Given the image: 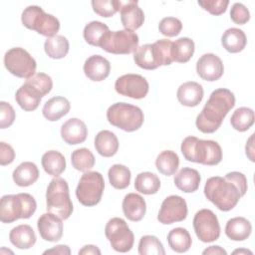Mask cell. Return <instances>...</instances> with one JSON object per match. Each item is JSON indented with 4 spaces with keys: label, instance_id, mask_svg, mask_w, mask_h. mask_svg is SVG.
I'll return each mask as SVG.
<instances>
[{
    "label": "cell",
    "instance_id": "cell-14",
    "mask_svg": "<svg viewBox=\"0 0 255 255\" xmlns=\"http://www.w3.org/2000/svg\"><path fill=\"white\" fill-rule=\"evenodd\" d=\"M148 83L145 78L137 74H127L117 79L115 90L118 94L131 99H143L148 93Z\"/></svg>",
    "mask_w": 255,
    "mask_h": 255
},
{
    "label": "cell",
    "instance_id": "cell-7",
    "mask_svg": "<svg viewBox=\"0 0 255 255\" xmlns=\"http://www.w3.org/2000/svg\"><path fill=\"white\" fill-rule=\"evenodd\" d=\"M107 119L112 126L130 132L137 130L142 126L144 116L136 106L128 103H116L109 107Z\"/></svg>",
    "mask_w": 255,
    "mask_h": 255
},
{
    "label": "cell",
    "instance_id": "cell-16",
    "mask_svg": "<svg viewBox=\"0 0 255 255\" xmlns=\"http://www.w3.org/2000/svg\"><path fill=\"white\" fill-rule=\"evenodd\" d=\"M196 72L198 76L208 82L219 80L224 73V66L221 59L212 54H203L196 62Z\"/></svg>",
    "mask_w": 255,
    "mask_h": 255
},
{
    "label": "cell",
    "instance_id": "cell-37",
    "mask_svg": "<svg viewBox=\"0 0 255 255\" xmlns=\"http://www.w3.org/2000/svg\"><path fill=\"white\" fill-rule=\"evenodd\" d=\"M109 31L110 29L105 23L100 21H92L85 26L83 35L88 44L100 47L104 37Z\"/></svg>",
    "mask_w": 255,
    "mask_h": 255
},
{
    "label": "cell",
    "instance_id": "cell-12",
    "mask_svg": "<svg viewBox=\"0 0 255 255\" xmlns=\"http://www.w3.org/2000/svg\"><path fill=\"white\" fill-rule=\"evenodd\" d=\"M105 235L112 248L118 252H128L133 246V233L127 222L120 217H114L108 221L105 227Z\"/></svg>",
    "mask_w": 255,
    "mask_h": 255
},
{
    "label": "cell",
    "instance_id": "cell-13",
    "mask_svg": "<svg viewBox=\"0 0 255 255\" xmlns=\"http://www.w3.org/2000/svg\"><path fill=\"white\" fill-rule=\"evenodd\" d=\"M193 228L197 238L204 243L213 242L220 236V225L217 216L210 209H201L195 213Z\"/></svg>",
    "mask_w": 255,
    "mask_h": 255
},
{
    "label": "cell",
    "instance_id": "cell-40",
    "mask_svg": "<svg viewBox=\"0 0 255 255\" xmlns=\"http://www.w3.org/2000/svg\"><path fill=\"white\" fill-rule=\"evenodd\" d=\"M71 162L75 169L86 172L89 171L94 166L95 156L90 149L82 147L72 152Z\"/></svg>",
    "mask_w": 255,
    "mask_h": 255
},
{
    "label": "cell",
    "instance_id": "cell-5",
    "mask_svg": "<svg viewBox=\"0 0 255 255\" xmlns=\"http://www.w3.org/2000/svg\"><path fill=\"white\" fill-rule=\"evenodd\" d=\"M37 203L29 193L8 194L0 200V220L3 223H12L20 218L28 219L36 211Z\"/></svg>",
    "mask_w": 255,
    "mask_h": 255
},
{
    "label": "cell",
    "instance_id": "cell-48",
    "mask_svg": "<svg viewBox=\"0 0 255 255\" xmlns=\"http://www.w3.org/2000/svg\"><path fill=\"white\" fill-rule=\"evenodd\" d=\"M224 178H226L227 180L231 181L232 183H234L236 185V187L238 188L240 194H241V197L245 195L246 191H247V178L246 176L239 172V171H231V172H228Z\"/></svg>",
    "mask_w": 255,
    "mask_h": 255
},
{
    "label": "cell",
    "instance_id": "cell-52",
    "mask_svg": "<svg viewBox=\"0 0 255 255\" xmlns=\"http://www.w3.org/2000/svg\"><path fill=\"white\" fill-rule=\"evenodd\" d=\"M203 255H206V254H212V255H226L227 252L220 246H210L208 248H206L205 250H203L202 252Z\"/></svg>",
    "mask_w": 255,
    "mask_h": 255
},
{
    "label": "cell",
    "instance_id": "cell-24",
    "mask_svg": "<svg viewBox=\"0 0 255 255\" xmlns=\"http://www.w3.org/2000/svg\"><path fill=\"white\" fill-rule=\"evenodd\" d=\"M10 242L19 249H29L36 243V234L28 224H20L9 233Z\"/></svg>",
    "mask_w": 255,
    "mask_h": 255
},
{
    "label": "cell",
    "instance_id": "cell-30",
    "mask_svg": "<svg viewBox=\"0 0 255 255\" xmlns=\"http://www.w3.org/2000/svg\"><path fill=\"white\" fill-rule=\"evenodd\" d=\"M247 43L245 33L238 28H229L227 29L222 37L221 44L226 51L230 53H239L241 52Z\"/></svg>",
    "mask_w": 255,
    "mask_h": 255
},
{
    "label": "cell",
    "instance_id": "cell-6",
    "mask_svg": "<svg viewBox=\"0 0 255 255\" xmlns=\"http://www.w3.org/2000/svg\"><path fill=\"white\" fill-rule=\"evenodd\" d=\"M47 211L51 212L62 220L68 219L73 212V203L70 198L69 186L65 179L56 176L53 178L46 191Z\"/></svg>",
    "mask_w": 255,
    "mask_h": 255
},
{
    "label": "cell",
    "instance_id": "cell-50",
    "mask_svg": "<svg viewBox=\"0 0 255 255\" xmlns=\"http://www.w3.org/2000/svg\"><path fill=\"white\" fill-rule=\"evenodd\" d=\"M44 254H60V255H69L71 254V250L67 245H57L51 249L44 251Z\"/></svg>",
    "mask_w": 255,
    "mask_h": 255
},
{
    "label": "cell",
    "instance_id": "cell-17",
    "mask_svg": "<svg viewBox=\"0 0 255 255\" xmlns=\"http://www.w3.org/2000/svg\"><path fill=\"white\" fill-rule=\"evenodd\" d=\"M40 236L49 242H56L62 238L63 222L57 215L48 212L42 214L37 222Z\"/></svg>",
    "mask_w": 255,
    "mask_h": 255
},
{
    "label": "cell",
    "instance_id": "cell-51",
    "mask_svg": "<svg viewBox=\"0 0 255 255\" xmlns=\"http://www.w3.org/2000/svg\"><path fill=\"white\" fill-rule=\"evenodd\" d=\"M79 254L83 255H101L100 249L95 245H86L81 250H79Z\"/></svg>",
    "mask_w": 255,
    "mask_h": 255
},
{
    "label": "cell",
    "instance_id": "cell-10",
    "mask_svg": "<svg viewBox=\"0 0 255 255\" xmlns=\"http://www.w3.org/2000/svg\"><path fill=\"white\" fill-rule=\"evenodd\" d=\"M4 65L12 75L23 79L34 76L37 68L35 59L21 47L12 48L5 53Z\"/></svg>",
    "mask_w": 255,
    "mask_h": 255
},
{
    "label": "cell",
    "instance_id": "cell-38",
    "mask_svg": "<svg viewBox=\"0 0 255 255\" xmlns=\"http://www.w3.org/2000/svg\"><path fill=\"white\" fill-rule=\"evenodd\" d=\"M254 112L250 108L241 107L235 110L230 119L232 128L238 131L248 130L254 124Z\"/></svg>",
    "mask_w": 255,
    "mask_h": 255
},
{
    "label": "cell",
    "instance_id": "cell-35",
    "mask_svg": "<svg viewBox=\"0 0 255 255\" xmlns=\"http://www.w3.org/2000/svg\"><path fill=\"white\" fill-rule=\"evenodd\" d=\"M69 41L62 35H55L47 38L44 43V50L48 57L52 59H62L69 52Z\"/></svg>",
    "mask_w": 255,
    "mask_h": 255
},
{
    "label": "cell",
    "instance_id": "cell-42",
    "mask_svg": "<svg viewBox=\"0 0 255 255\" xmlns=\"http://www.w3.org/2000/svg\"><path fill=\"white\" fill-rule=\"evenodd\" d=\"M122 1L118 0H93L92 7L98 15L109 18L114 16L121 8Z\"/></svg>",
    "mask_w": 255,
    "mask_h": 255
},
{
    "label": "cell",
    "instance_id": "cell-53",
    "mask_svg": "<svg viewBox=\"0 0 255 255\" xmlns=\"http://www.w3.org/2000/svg\"><path fill=\"white\" fill-rule=\"evenodd\" d=\"M253 135L251 134V136L249 137L248 141L246 142V155L249 157V159L251 161H254V156H253V152H254V148H253Z\"/></svg>",
    "mask_w": 255,
    "mask_h": 255
},
{
    "label": "cell",
    "instance_id": "cell-19",
    "mask_svg": "<svg viewBox=\"0 0 255 255\" xmlns=\"http://www.w3.org/2000/svg\"><path fill=\"white\" fill-rule=\"evenodd\" d=\"M88 128L86 124L77 118L65 122L61 127V136L63 140L71 145L82 143L86 140Z\"/></svg>",
    "mask_w": 255,
    "mask_h": 255
},
{
    "label": "cell",
    "instance_id": "cell-11",
    "mask_svg": "<svg viewBox=\"0 0 255 255\" xmlns=\"http://www.w3.org/2000/svg\"><path fill=\"white\" fill-rule=\"evenodd\" d=\"M138 36L129 30L109 31L104 37L101 48L108 53L125 55L134 53L138 47Z\"/></svg>",
    "mask_w": 255,
    "mask_h": 255
},
{
    "label": "cell",
    "instance_id": "cell-54",
    "mask_svg": "<svg viewBox=\"0 0 255 255\" xmlns=\"http://www.w3.org/2000/svg\"><path fill=\"white\" fill-rule=\"evenodd\" d=\"M233 254H239V255H241V254H244V255L250 254V255H252L253 253H252V251L247 250V249H236V250L233 251Z\"/></svg>",
    "mask_w": 255,
    "mask_h": 255
},
{
    "label": "cell",
    "instance_id": "cell-44",
    "mask_svg": "<svg viewBox=\"0 0 255 255\" xmlns=\"http://www.w3.org/2000/svg\"><path fill=\"white\" fill-rule=\"evenodd\" d=\"M182 29V23L175 17H165L158 24L159 32L166 37L177 36Z\"/></svg>",
    "mask_w": 255,
    "mask_h": 255
},
{
    "label": "cell",
    "instance_id": "cell-33",
    "mask_svg": "<svg viewBox=\"0 0 255 255\" xmlns=\"http://www.w3.org/2000/svg\"><path fill=\"white\" fill-rule=\"evenodd\" d=\"M194 42L190 38L182 37L172 42L171 55L172 60L177 63H186L194 53Z\"/></svg>",
    "mask_w": 255,
    "mask_h": 255
},
{
    "label": "cell",
    "instance_id": "cell-49",
    "mask_svg": "<svg viewBox=\"0 0 255 255\" xmlns=\"http://www.w3.org/2000/svg\"><path fill=\"white\" fill-rule=\"evenodd\" d=\"M14 158H15V151L13 147L4 141H1L0 142V164L1 165L10 164L13 162Z\"/></svg>",
    "mask_w": 255,
    "mask_h": 255
},
{
    "label": "cell",
    "instance_id": "cell-32",
    "mask_svg": "<svg viewBox=\"0 0 255 255\" xmlns=\"http://www.w3.org/2000/svg\"><path fill=\"white\" fill-rule=\"evenodd\" d=\"M167 242L173 251L184 253L191 247L192 239L189 232L185 228L176 227L168 232Z\"/></svg>",
    "mask_w": 255,
    "mask_h": 255
},
{
    "label": "cell",
    "instance_id": "cell-18",
    "mask_svg": "<svg viewBox=\"0 0 255 255\" xmlns=\"http://www.w3.org/2000/svg\"><path fill=\"white\" fill-rule=\"evenodd\" d=\"M121 21L126 30L133 31L138 29L144 21V13L138 6V2L130 0L122 2L121 8Z\"/></svg>",
    "mask_w": 255,
    "mask_h": 255
},
{
    "label": "cell",
    "instance_id": "cell-41",
    "mask_svg": "<svg viewBox=\"0 0 255 255\" xmlns=\"http://www.w3.org/2000/svg\"><path fill=\"white\" fill-rule=\"evenodd\" d=\"M139 255H164L165 250L158 240L153 235H144L140 238L138 243Z\"/></svg>",
    "mask_w": 255,
    "mask_h": 255
},
{
    "label": "cell",
    "instance_id": "cell-1",
    "mask_svg": "<svg viewBox=\"0 0 255 255\" xmlns=\"http://www.w3.org/2000/svg\"><path fill=\"white\" fill-rule=\"evenodd\" d=\"M234 106L235 97L231 91L224 88L214 90L196 118V128L204 133L216 131Z\"/></svg>",
    "mask_w": 255,
    "mask_h": 255
},
{
    "label": "cell",
    "instance_id": "cell-28",
    "mask_svg": "<svg viewBox=\"0 0 255 255\" xmlns=\"http://www.w3.org/2000/svg\"><path fill=\"white\" fill-rule=\"evenodd\" d=\"M252 232V225L244 217H234L227 221L225 226L226 236L233 241L246 240Z\"/></svg>",
    "mask_w": 255,
    "mask_h": 255
},
{
    "label": "cell",
    "instance_id": "cell-25",
    "mask_svg": "<svg viewBox=\"0 0 255 255\" xmlns=\"http://www.w3.org/2000/svg\"><path fill=\"white\" fill-rule=\"evenodd\" d=\"M71 109L69 101L64 97H53L48 100L42 110L43 116L46 120L50 122H55L60 120L62 117L66 116Z\"/></svg>",
    "mask_w": 255,
    "mask_h": 255
},
{
    "label": "cell",
    "instance_id": "cell-26",
    "mask_svg": "<svg viewBox=\"0 0 255 255\" xmlns=\"http://www.w3.org/2000/svg\"><path fill=\"white\" fill-rule=\"evenodd\" d=\"M95 148L104 157L115 155L119 149L117 135L111 130H101L95 137Z\"/></svg>",
    "mask_w": 255,
    "mask_h": 255
},
{
    "label": "cell",
    "instance_id": "cell-43",
    "mask_svg": "<svg viewBox=\"0 0 255 255\" xmlns=\"http://www.w3.org/2000/svg\"><path fill=\"white\" fill-rule=\"evenodd\" d=\"M153 45L155 47L160 66L170 65L173 62L171 55L172 42L168 39H160L154 42Z\"/></svg>",
    "mask_w": 255,
    "mask_h": 255
},
{
    "label": "cell",
    "instance_id": "cell-23",
    "mask_svg": "<svg viewBox=\"0 0 255 255\" xmlns=\"http://www.w3.org/2000/svg\"><path fill=\"white\" fill-rule=\"evenodd\" d=\"M200 174L199 172L190 167L181 168L174 176V184L175 186L186 193L194 192L198 189L200 184Z\"/></svg>",
    "mask_w": 255,
    "mask_h": 255
},
{
    "label": "cell",
    "instance_id": "cell-9",
    "mask_svg": "<svg viewBox=\"0 0 255 255\" xmlns=\"http://www.w3.org/2000/svg\"><path fill=\"white\" fill-rule=\"evenodd\" d=\"M105 188L103 175L98 171H86L80 178L76 188V196L79 202L85 206L97 205Z\"/></svg>",
    "mask_w": 255,
    "mask_h": 255
},
{
    "label": "cell",
    "instance_id": "cell-34",
    "mask_svg": "<svg viewBox=\"0 0 255 255\" xmlns=\"http://www.w3.org/2000/svg\"><path fill=\"white\" fill-rule=\"evenodd\" d=\"M160 187L158 176L152 172L144 171L136 175L134 180V188L136 191L145 195L155 194Z\"/></svg>",
    "mask_w": 255,
    "mask_h": 255
},
{
    "label": "cell",
    "instance_id": "cell-27",
    "mask_svg": "<svg viewBox=\"0 0 255 255\" xmlns=\"http://www.w3.org/2000/svg\"><path fill=\"white\" fill-rule=\"evenodd\" d=\"M12 176L16 185L27 187L37 181L39 169L34 162L24 161L14 169Z\"/></svg>",
    "mask_w": 255,
    "mask_h": 255
},
{
    "label": "cell",
    "instance_id": "cell-20",
    "mask_svg": "<svg viewBox=\"0 0 255 255\" xmlns=\"http://www.w3.org/2000/svg\"><path fill=\"white\" fill-rule=\"evenodd\" d=\"M110 62L101 55H93L85 61L84 73L94 82H101L105 80L110 75Z\"/></svg>",
    "mask_w": 255,
    "mask_h": 255
},
{
    "label": "cell",
    "instance_id": "cell-3",
    "mask_svg": "<svg viewBox=\"0 0 255 255\" xmlns=\"http://www.w3.org/2000/svg\"><path fill=\"white\" fill-rule=\"evenodd\" d=\"M180 149L186 160L204 165H216L222 159L221 146L210 139L187 136L182 140Z\"/></svg>",
    "mask_w": 255,
    "mask_h": 255
},
{
    "label": "cell",
    "instance_id": "cell-29",
    "mask_svg": "<svg viewBox=\"0 0 255 255\" xmlns=\"http://www.w3.org/2000/svg\"><path fill=\"white\" fill-rule=\"evenodd\" d=\"M133 61L144 70H154L160 67L153 44H144L137 47L133 53Z\"/></svg>",
    "mask_w": 255,
    "mask_h": 255
},
{
    "label": "cell",
    "instance_id": "cell-22",
    "mask_svg": "<svg viewBox=\"0 0 255 255\" xmlns=\"http://www.w3.org/2000/svg\"><path fill=\"white\" fill-rule=\"evenodd\" d=\"M203 88L196 82H186L179 86L176 97L178 102L185 107H196L202 101Z\"/></svg>",
    "mask_w": 255,
    "mask_h": 255
},
{
    "label": "cell",
    "instance_id": "cell-47",
    "mask_svg": "<svg viewBox=\"0 0 255 255\" xmlns=\"http://www.w3.org/2000/svg\"><path fill=\"white\" fill-rule=\"evenodd\" d=\"M15 120V111L13 107L6 102H0V128H9Z\"/></svg>",
    "mask_w": 255,
    "mask_h": 255
},
{
    "label": "cell",
    "instance_id": "cell-45",
    "mask_svg": "<svg viewBox=\"0 0 255 255\" xmlns=\"http://www.w3.org/2000/svg\"><path fill=\"white\" fill-rule=\"evenodd\" d=\"M229 4L228 0H199L200 5L204 10L208 11L212 15H221L226 11Z\"/></svg>",
    "mask_w": 255,
    "mask_h": 255
},
{
    "label": "cell",
    "instance_id": "cell-4",
    "mask_svg": "<svg viewBox=\"0 0 255 255\" xmlns=\"http://www.w3.org/2000/svg\"><path fill=\"white\" fill-rule=\"evenodd\" d=\"M204 195L221 211L233 209L241 198L236 185L221 176H213L207 179L204 186Z\"/></svg>",
    "mask_w": 255,
    "mask_h": 255
},
{
    "label": "cell",
    "instance_id": "cell-15",
    "mask_svg": "<svg viewBox=\"0 0 255 255\" xmlns=\"http://www.w3.org/2000/svg\"><path fill=\"white\" fill-rule=\"evenodd\" d=\"M186 201L179 195H169L161 203L157 220L162 224L183 221L187 216Z\"/></svg>",
    "mask_w": 255,
    "mask_h": 255
},
{
    "label": "cell",
    "instance_id": "cell-39",
    "mask_svg": "<svg viewBox=\"0 0 255 255\" xmlns=\"http://www.w3.org/2000/svg\"><path fill=\"white\" fill-rule=\"evenodd\" d=\"M110 183L116 189H125L130 182V170L124 164H114L108 171Z\"/></svg>",
    "mask_w": 255,
    "mask_h": 255
},
{
    "label": "cell",
    "instance_id": "cell-8",
    "mask_svg": "<svg viewBox=\"0 0 255 255\" xmlns=\"http://www.w3.org/2000/svg\"><path fill=\"white\" fill-rule=\"evenodd\" d=\"M21 21L26 28L34 30L48 38L57 35L60 29L59 20L36 5H31L24 9L21 15Z\"/></svg>",
    "mask_w": 255,
    "mask_h": 255
},
{
    "label": "cell",
    "instance_id": "cell-21",
    "mask_svg": "<svg viewBox=\"0 0 255 255\" xmlns=\"http://www.w3.org/2000/svg\"><path fill=\"white\" fill-rule=\"evenodd\" d=\"M146 204L142 196L136 193H128L123 200V212L125 216L133 222L140 221L145 215Z\"/></svg>",
    "mask_w": 255,
    "mask_h": 255
},
{
    "label": "cell",
    "instance_id": "cell-36",
    "mask_svg": "<svg viewBox=\"0 0 255 255\" xmlns=\"http://www.w3.org/2000/svg\"><path fill=\"white\" fill-rule=\"evenodd\" d=\"M155 165L161 174L170 176L174 174L178 168L179 157L177 153L172 150H163L157 155Z\"/></svg>",
    "mask_w": 255,
    "mask_h": 255
},
{
    "label": "cell",
    "instance_id": "cell-46",
    "mask_svg": "<svg viewBox=\"0 0 255 255\" xmlns=\"http://www.w3.org/2000/svg\"><path fill=\"white\" fill-rule=\"evenodd\" d=\"M231 20L238 25H243L247 23L250 19L249 10L242 3H234L230 10Z\"/></svg>",
    "mask_w": 255,
    "mask_h": 255
},
{
    "label": "cell",
    "instance_id": "cell-2",
    "mask_svg": "<svg viewBox=\"0 0 255 255\" xmlns=\"http://www.w3.org/2000/svg\"><path fill=\"white\" fill-rule=\"evenodd\" d=\"M53 88L52 78L45 73H37L17 90L15 100L26 112L36 110L44 96L49 94Z\"/></svg>",
    "mask_w": 255,
    "mask_h": 255
},
{
    "label": "cell",
    "instance_id": "cell-31",
    "mask_svg": "<svg viewBox=\"0 0 255 255\" xmlns=\"http://www.w3.org/2000/svg\"><path fill=\"white\" fill-rule=\"evenodd\" d=\"M44 170L52 176H59L66 169L65 156L57 150H49L45 152L41 159Z\"/></svg>",
    "mask_w": 255,
    "mask_h": 255
}]
</instances>
